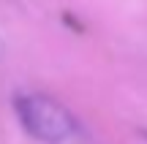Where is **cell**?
Segmentation results:
<instances>
[{
	"label": "cell",
	"mask_w": 147,
	"mask_h": 144,
	"mask_svg": "<svg viewBox=\"0 0 147 144\" xmlns=\"http://www.w3.org/2000/svg\"><path fill=\"white\" fill-rule=\"evenodd\" d=\"M3 52H5V46H3V38H0V57H3Z\"/></svg>",
	"instance_id": "obj_2"
},
{
	"label": "cell",
	"mask_w": 147,
	"mask_h": 144,
	"mask_svg": "<svg viewBox=\"0 0 147 144\" xmlns=\"http://www.w3.org/2000/svg\"><path fill=\"white\" fill-rule=\"evenodd\" d=\"M22 128L41 144H95L79 117L57 98L44 92H22L14 98Z\"/></svg>",
	"instance_id": "obj_1"
}]
</instances>
